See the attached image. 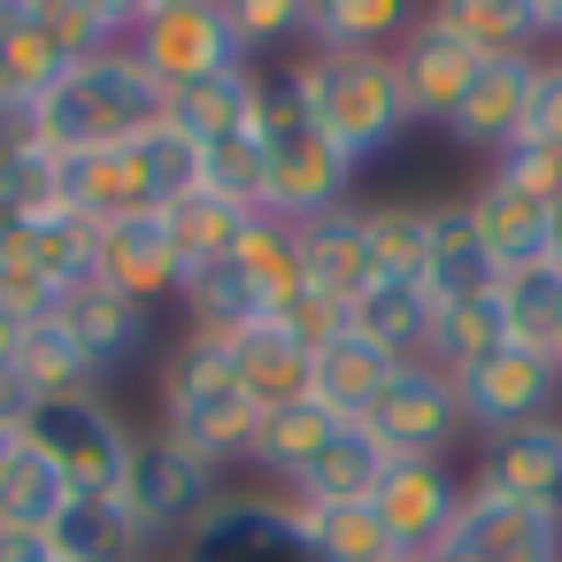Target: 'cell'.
Returning <instances> with one entry per match:
<instances>
[{
	"label": "cell",
	"mask_w": 562,
	"mask_h": 562,
	"mask_svg": "<svg viewBox=\"0 0 562 562\" xmlns=\"http://www.w3.org/2000/svg\"><path fill=\"white\" fill-rule=\"evenodd\" d=\"M170 124V86L132 55V47H109L78 70H63L32 109H24V132L47 147V155H93V147H124V139H147Z\"/></svg>",
	"instance_id": "6da1fadb"
},
{
	"label": "cell",
	"mask_w": 562,
	"mask_h": 562,
	"mask_svg": "<svg viewBox=\"0 0 562 562\" xmlns=\"http://www.w3.org/2000/svg\"><path fill=\"white\" fill-rule=\"evenodd\" d=\"M293 70H301L308 124H316L355 170L378 162V155H393V147L408 139L416 116H408V93H401L393 55H316V47H301Z\"/></svg>",
	"instance_id": "7a4b0ae2"
},
{
	"label": "cell",
	"mask_w": 562,
	"mask_h": 562,
	"mask_svg": "<svg viewBox=\"0 0 562 562\" xmlns=\"http://www.w3.org/2000/svg\"><path fill=\"white\" fill-rule=\"evenodd\" d=\"M155 408H162V431L186 439L193 454H209L216 470H224V462H247L255 424H262V408H255V401L239 393V378H232V347L209 339V331H186V339L162 355Z\"/></svg>",
	"instance_id": "3957f363"
},
{
	"label": "cell",
	"mask_w": 562,
	"mask_h": 562,
	"mask_svg": "<svg viewBox=\"0 0 562 562\" xmlns=\"http://www.w3.org/2000/svg\"><path fill=\"white\" fill-rule=\"evenodd\" d=\"M224 501H232V493H224V470H216L209 454H193V447L170 439L162 424L139 431L132 470H124V508H132L147 554H155V547H186Z\"/></svg>",
	"instance_id": "277c9868"
},
{
	"label": "cell",
	"mask_w": 562,
	"mask_h": 562,
	"mask_svg": "<svg viewBox=\"0 0 562 562\" xmlns=\"http://www.w3.org/2000/svg\"><path fill=\"white\" fill-rule=\"evenodd\" d=\"M16 439L32 454H47L70 477V493H124V470H132V447H139L132 416L109 393H55L24 416Z\"/></svg>",
	"instance_id": "5b68a950"
},
{
	"label": "cell",
	"mask_w": 562,
	"mask_h": 562,
	"mask_svg": "<svg viewBox=\"0 0 562 562\" xmlns=\"http://www.w3.org/2000/svg\"><path fill=\"white\" fill-rule=\"evenodd\" d=\"M362 431H370L393 462H447L454 439H462L470 424H462V393H454L447 370H431V362H401V370L385 378V393L370 401Z\"/></svg>",
	"instance_id": "8992f818"
},
{
	"label": "cell",
	"mask_w": 562,
	"mask_h": 562,
	"mask_svg": "<svg viewBox=\"0 0 562 562\" xmlns=\"http://www.w3.org/2000/svg\"><path fill=\"white\" fill-rule=\"evenodd\" d=\"M132 55L162 78V86H193L209 70L247 63L232 40L224 0H139L132 9Z\"/></svg>",
	"instance_id": "52a82bcc"
},
{
	"label": "cell",
	"mask_w": 562,
	"mask_h": 562,
	"mask_svg": "<svg viewBox=\"0 0 562 562\" xmlns=\"http://www.w3.org/2000/svg\"><path fill=\"white\" fill-rule=\"evenodd\" d=\"M454 393H462V424L477 439H501V431H524V424L562 416V362L554 355H531V347H508L485 370L454 378Z\"/></svg>",
	"instance_id": "ba28073f"
},
{
	"label": "cell",
	"mask_w": 562,
	"mask_h": 562,
	"mask_svg": "<svg viewBox=\"0 0 562 562\" xmlns=\"http://www.w3.org/2000/svg\"><path fill=\"white\" fill-rule=\"evenodd\" d=\"M462 493H470V477H454V462H393L385 485L370 493V508H378L393 554H416L424 562V554H439L454 539Z\"/></svg>",
	"instance_id": "9c48e42d"
},
{
	"label": "cell",
	"mask_w": 562,
	"mask_h": 562,
	"mask_svg": "<svg viewBox=\"0 0 562 562\" xmlns=\"http://www.w3.org/2000/svg\"><path fill=\"white\" fill-rule=\"evenodd\" d=\"M178 562H324L308 539H301V516L293 501H262V493H232L186 547Z\"/></svg>",
	"instance_id": "30bf717a"
},
{
	"label": "cell",
	"mask_w": 562,
	"mask_h": 562,
	"mask_svg": "<svg viewBox=\"0 0 562 562\" xmlns=\"http://www.w3.org/2000/svg\"><path fill=\"white\" fill-rule=\"evenodd\" d=\"M186 278H193V270H186V255H178L162 209H139V216L101 224V285H116L124 301L162 308V301L186 293Z\"/></svg>",
	"instance_id": "8fae6325"
},
{
	"label": "cell",
	"mask_w": 562,
	"mask_h": 562,
	"mask_svg": "<svg viewBox=\"0 0 562 562\" xmlns=\"http://www.w3.org/2000/svg\"><path fill=\"white\" fill-rule=\"evenodd\" d=\"M447 547H454V554H470V562H562V524L470 477V493H462V516H454V539H447Z\"/></svg>",
	"instance_id": "7c38bea8"
},
{
	"label": "cell",
	"mask_w": 562,
	"mask_h": 562,
	"mask_svg": "<svg viewBox=\"0 0 562 562\" xmlns=\"http://www.w3.org/2000/svg\"><path fill=\"white\" fill-rule=\"evenodd\" d=\"M393 70H401V93H408V116L416 124H439L447 132V116L462 109V93L477 86V55L439 24V16H416V32L393 47Z\"/></svg>",
	"instance_id": "4fadbf2b"
},
{
	"label": "cell",
	"mask_w": 562,
	"mask_h": 562,
	"mask_svg": "<svg viewBox=\"0 0 562 562\" xmlns=\"http://www.w3.org/2000/svg\"><path fill=\"white\" fill-rule=\"evenodd\" d=\"M539 63H547V55H501V63H485L477 86L462 93V109L447 116V139H454V147H477L485 162L508 155V147L524 139V109H531Z\"/></svg>",
	"instance_id": "5bb4252c"
},
{
	"label": "cell",
	"mask_w": 562,
	"mask_h": 562,
	"mask_svg": "<svg viewBox=\"0 0 562 562\" xmlns=\"http://www.w3.org/2000/svg\"><path fill=\"white\" fill-rule=\"evenodd\" d=\"M470 477L562 524V416L524 424V431H501V439H477V470Z\"/></svg>",
	"instance_id": "9a60e30c"
},
{
	"label": "cell",
	"mask_w": 562,
	"mask_h": 562,
	"mask_svg": "<svg viewBox=\"0 0 562 562\" xmlns=\"http://www.w3.org/2000/svg\"><path fill=\"white\" fill-rule=\"evenodd\" d=\"M63 331L86 347V362H93V378L109 385L124 362H139L147 347H155V308H139V301H124L116 285H78V293H63Z\"/></svg>",
	"instance_id": "2e32d148"
},
{
	"label": "cell",
	"mask_w": 562,
	"mask_h": 562,
	"mask_svg": "<svg viewBox=\"0 0 562 562\" xmlns=\"http://www.w3.org/2000/svg\"><path fill=\"white\" fill-rule=\"evenodd\" d=\"M501 262L485 255V239H477V224H470V209L462 201H431V247H424V293L439 301V308H454V301H485V293H501Z\"/></svg>",
	"instance_id": "e0dca14e"
},
{
	"label": "cell",
	"mask_w": 562,
	"mask_h": 562,
	"mask_svg": "<svg viewBox=\"0 0 562 562\" xmlns=\"http://www.w3.org/2000/svg\"><path fill=\"white\" fill-rule=\"evenodd\" d=\"M431 316H439V301L424 293V278H385V270L347 301V331L370 339V347L393 355V362H424V347H431Z\"/></svg>",
	"instance_id": "ac0fdd59"
},
{
	"label": "cell",
	"mask_w": 562,
	"mask_h": 562,
	"mask_svg": "<svg viewBox=\"0 0 562 562\" xmlns=\"http://www.w3.org/2000/svg\"><path fill=\"white\" fill-rule=\"evenodd\" d=\"M462 209H470V224H477V239H485V255H493L501 270L554 262V255H547V201H539V193H524V186H508V178L485 170V178L462 193Z\"/></svg>",
	"instance_id": "d6986e66"
},
{
	"label": "cell",
	"mask_w": 562,
	"mask_h": 562,
	"mask_svg": "<svg viewBox=\"0 0 562 562\" xmlns=\"http://www.w3.org/2000/svg\"><path fill=\"white\" fill-rule=\"evenodd\" d=\"M232 347V378H239V393L270 416V408H293V401H308V378H316V355L278 324V316H262V324H247L239 339H224Z\"/></svg>",
	"instance_id": "ffe728a7"
},
{
	"label": "cell",
	"mask_w": 562,
	"mask_h": 562,
	"mask_svg": "<svg viewBox=\"0 0 562 562\" xmlns=\"http://www.w3.org/2000/svg\"><path fill=\"white\" fill-rule=\"evenodd\" d=\"M255 109H262V70L255 63L209 70L193 86H170V132H186L193 147H216L232 132H255Z\"/></svg>",
	"instance_id": "44dd1931"
},
{
	"label": "cell",
	"mask_w": 562,
	"mask_h": 562,
	"mask_svg": "<svg viewBox=\"0 0 562 562\" xmlns=\"http://www.w3.org/2000/svg\"><path fill=\"white\" fill-rule=\"evenodd\" d=\"M9 255H24L55 293H78V285L101 278V224H86L78 209H40V216L16 224Z\"/></svg>",
	"instance_id": "7402d4cb"
},
{
	"label": "cell",
	"mask_w": 562,
	"mask_h": 562,
	"mask_svg": "<svg viewBox=\"0 0 562 562\" xmlns=\"http://www.w3.org/2000/svg\"><path fill=\"white\" fill-rule=\"evenodd\" d=\"M47 547L63 562H147V539L124 508V493H70L47 524Z\"/></svg>",
	"instance_id": "603a6c76"
},
{
	"label": "cell",
	"mask_w": 562,
	"mask_h": 562,
	"mask_svg": "<svg viewBox=\"0 0 562 562\" xmlns=\"http://www.w3.org/2000/svg\"><path fill=\"white\" fill-rule=\"evenodd\" d=\"M370 278H378V262H370L362 209H331V216L301 224V285H316V293H331V301L347 308Z\"/></svg>",
	"instance_id": "cb8c5ba5"
},
{
	"label": "cell",
	"mask_w": 562,
	"mask_h": 562,
	"mask_svg": "<svg viewBox=\"0 0 562 562\" xmlns=\"http://www.w3.org/2000/svg\"><path fill=\"white\" fill-rule=\"evenodd\" d=\"M385 470H393V454H385L362 424H339L331 447L316 454V470H308L285 501H293V508H347V501H370V493L385 485Z\"/></svg>",
	"instance_id": "d4e9b609"
},
{
	"label": "cell",
	"mask_w": 562,
	"mask_h": 562,
	"mask_svg": "<svg viewBox=\"0 0 562 562\" xmlns=\"http://www.w3.org/2000/svg\"><path fill=\"white\" fill-rule=\"evenodd\" d=\"M331 431H339V416L324 408V401H293V408H270L262 424H255V447H247V462L262 470V477H278L285 493L316 470V454L331 447Z\"/></svg>",
	"instance_id": "484cf974"
},
{
	"label": "cell",
	"mask_w": 562,
	"mask_h": 562,
	"mask_svg": "<svg viewBox=\"0 0 562 562\" xmlns=\"http://www.w3.org/2000/svg\"><path fill=\"white\" fill-rule=\"evenodd\" d=\"M408 32H416V16L401 0H316L301 47H316V55H393Z\"/></svg>",
	"instance_id": "4316f807"
},
{
	"label": "cell",
	"mask_w": 562,
	"mask_h": 562,
	"mask_svg": "<svg viewBox=\"0 0 562 562\" xmlns=\"http://www.w3.org/2000/svg\"><path fill=\"white\" fill-rule=\"evenodd\" d=\"M401 362L393 355H378L370 339H355V331H339L331 347H316V378H308V401H324L339 424H362L370 416V401L385 393V378H393Z\"/></svg>",
	"instance_id": "83f0119b"
},
{
	"label": "cell",
	"mask_w": 562,
	"mask_h": 562,
	"mask_svg": "<svg viewBox=\"0 0 562 562\" xmlns=\"http://www.w3.org/2000/svg\"><path fill=\"white\" fill-rule=\"evenodd\" d=\"M508 347H516V339H508V308H501V293H485V301H454V308L431 316L424 362L447 370V378H470V370H485V362L508 355Z\"/></svg>",
	"instance_id": "f1b7e54d"
},
{
	"label": "cell",
	"mask_w": 562,
	"mask_h": 562,
	"mask_svg": "<svg viewBox=\"0 0 562 562\" xmlns=\"http://www.w3.org/2000/svg\"><path fill=\"white\" fill-rule=\"evenodd\" d=\"M178 308H186V331H209V339H239L247 324L270 316V301L255 293V278H247L232 255H224V262H201V270L186 278Z\"/></svg>",
	"instance_id": "f546056e"
},
{
	"label": "cell",
	"mask_w": 562,
	"mask_h": 562,
	"mask_svg": "<svg viewBox=\"0 0 562 562\" xmlns=\"http://www.w3.org/2000/svg\"><path fill=\"white\" fill-rule=\"evenodd\" d=\"M477 63H501V55H539V16L531 0H439L431 9Z\"/></svg>",
	"instance_id": "4dcf8cb0"
},
{
	"label": "cell",
	"mask_w": 562,
	"mask_h": 562,
	"mask_svg": "<svg viewBox=\"0 0 562 562\" xmlns=\"http://www.w3.org/2000/svg\"><path fill=\"white\" fill-rule=\"evenodd\" d=\"M9 362H16V378H24L40 401H55V393H101V378H93L86 347L63 331V316H40V324H24Z\"/></svg>",
	"instance_id": "1f68e13d"
},
{
	"label": "cell",
	"mask_w": 562,
	"mask_h": 562,
	"mask_svg": "<svg viewBox=\"0 0 562 562\" xmlns=\"http://www.w3.org/2000/svg\"><path fill=\"white\" fill-rule=\"evenodd\" d=\"M501 308H508V339L531 355H562V262H531L501 278Z\"/></svg>",
	"instance_id": "d6a6232c"
},
{
	"label": "cell",
	"mask_w": 562,
	"mask_h": 562,
	"mask_svg": "<svg viewBox=\"0 0 562 562\" xmlns=\"http://www.w3.org/2000/svg\"><path fill=\"white\" fill-rule=\"evenodd\" d=\"M63 501H70V477L16 439V454L0 462V531H47L63 516Z\"/></svg>",
	"instance_id": "836d02e7"
},
{
	"label": "cell",
	"mask_w": 562,
	"mask_h": 562,
	"mask_svg": "<svg viewBox=\"0 0 562 562\" xmlns=\"http://www.w3.org/2000/svg\"><path fill=\"white\" fill-rule=\"evenodd\" d=\"M232 262L255 278V293L270 301V316L301 293V232H293V224H278V216H255V224L239 232Z\"/></svg>",
	"instance_id": "e575fe53"
},
{
	"label": "cell",
	"mask_w": 562,
	"mask_h": 562,
	"mask_svg": "<svg viewBox=\"0 0 562 562\" xmlns=\"http://www.w3.org/2000/svg\"><path fill=\"white\" fill-rule=\"evenodd\" d=\"M162 216H170V239H178V255H186V270H201V262H224V255L239 247V232L255 224L247 209H232V201H216L209 186H201V193H186V201H170Z\"/></svg>",
	"instance_id": "d590c367"
},
{
	"label": "cell",
	"mask_w": 562,
	"mask_h": 562,
	"mask_svg": "<svg viewBox=\"0 0 562 562\" xmlns=\"http://www.w3.org/2000/svg\"><path fill=\"white\" fill-rule=\"evenodd\" d=\"M362 232H370V262L385 278H424L431 201H378V209H362Z\"/></svg>",
	"instance_id": "8d00e7d4"
},
{
	"label": "cell",
	"mask_w": 562,
	"mask_h": 562,
	"mask_svg": "<svg viewBox=\"0 0 562 562\" xmlns=\"http://www.w3.org/2000/svg\"><path fill=\"white\" fill-rule=\"evenodd\" d=\"M293 516H301V539H308L324 562H385V554H393V539H385V524H378L370 501H347V508H293Z\"/></svg>",
	"instance_id": "74e56055"
},
{
	"label": "cell",
	"mask_w": 562,
	"mask_h": 562,
	"mask_svg": "<svg viewBox=\"0 0 562 562\" xmlns=\"http://www.w3.org/2000/svg\"><path fill=\"white\" fill-rule=\"evenodd\" d=\"M224 16L247 63H285L308 40V0H224Z\"/></svg>",
	"instance_id": "f35d334b"
},
{
	"label": "cell",
	"mask_w": 562,
	"mask_h": 562,
	"mask_svg": "<svg viewBox=\"0 0 562 562\" xmlns=\"http://www.w3.org/2000/svg\"><path fill=\"white\" fill-rule=\"evenodd\" d=\"M201 186L247 216H262V186H270V162H262V132H232L216 147H201Z\"/></svg>",
	"instance_id": "ab89813d"
},
{
	"label": "cell",
	"mask_w": 562,
	"mask_h": 562,
	"mask_svg": "<svg viewBox=\"0 0 562 562\" xmlns=\"http://www.w3.org/2000/svg\"><path fill=\"white\" fill-rule=\"evenodd\" d=\"M0 308H9L16 324H40V316H55L63 308V293L24 262V255H9V247H0Z\"/></svg>",
	"instance_id": "60d3db41"
},
{
	"label": "cell",
	"mask_w": 562,
	"mask_h": 562,
	"mask_svg": "<svg viewBox=\"0 0 562 562\" xmlns=\"http://www.w3.org/2000/svg\"><path fill=\"white\" fill-rule=\"evenodd\" d=\"M493 178H508V186L554 201V193H562V147H531V139H516L508 155H493Z\"/></svg>",
	"instance_id": "b9f144b4"
},
{
	"label": "cell",
	"mask_w": 562,
	"mask_h": 562,
	"mask_svg": "<svg viewBox=\"0 0 562 562\" xmlns=\"http://www.w3.org/2000/svg\"><path fill=\"white\" fill-rule=\"evenodd\" d=\"M524 139L531 147H562V63L554 55L539 63V86H531V109H524Z\"/></svg>",
	"instance_id": "7bdbcfd3"
},
{
	"label": "cell",
	"mask_w": 562,
	"mask_h": 562,
	"mask_svg": "<svg viewBox=\"0 0 562 562\" xmlns=\"http://www.w3.org/2000/svg\"><path fill=\"white\" fill-rule=\"evenodd\" d=\"M0 562H63L47 547V531H0Z\"/></svg>",
	"instance_id": "ee69618b"
},
{
	"label": "cell",
	"mask_w": 562,
	"mask_h": 562,
	"mask_svg": "<svg viewBox=\"0 0 562 562\" xmlns=\"http://www.w3.org/2000/svg\"><path fill=\"white\" fill-rule=\"evenodd\" d=\"M547 255H554V262H562V193H554V201H547Z\"/></svg>",
	"instance_id": "f6af8a7d"
},
{
	"label": "cell",
	"mask_w": 562,
	"mask_h": 562,
	"mask_svg": "<svg viewBox=\"0 0 562 562\" xmlns=\"http://www.w3.org/2000/svg\"><path fill=\"white\" fill-rule=\"evenodd\" d=\"M9 454H16V431H9V424H0V462H9Z\"/></svg>",
	"instance_id": "bcb514c9"
},
{
	"label": "cell",
	"mask_w": 562,
	"mask_h": 562,
	"mask_svg": "<svg viewBox=\"0 0 562 562\" xmlns=\"http://www.w3.org/2000/svg\"><path fill=\"white\" fill-rule=\"evenodd\" d=\"M424 562H470V554H454V547H439V554H424Z\"/></svg>",
	"instance_id": "7dc6e473"
},
{
	"label": "cell",
	"mask_w": 562,
	"mask_h": 562,
	"mask_svg": "<svg viewBox=\"0 0 562 562\" xmlns=\"http://www.w3.org/2000/svg\"><path fill=\"white\" fill-rule=\"evenodd\" d=\"M385 562H416V554H385Z\"/></svg>",
	"instance_id": "c3c4849f"
},
{
	"label": "cell",
	"mask_w": 562,
	"mask_h": 562,
	"mask_svg": "<svg viewBox=\"0 0 562 562\" xmlns=\"http://www.w3.org/2000/svg\"><path fill=\"white\" fill-rule=\"evenodd\" d=\"M554 63H562V55H554Z\"/></svg>",
	"instance_id": "681fc988"
}]
</instances>
